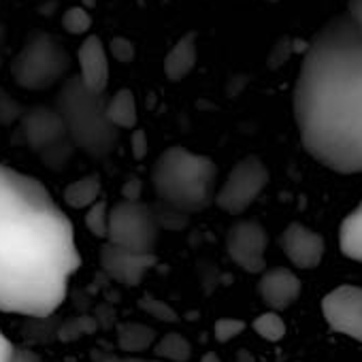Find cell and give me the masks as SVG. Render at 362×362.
I'll use <instances>...</instances> for the list:
<instances>
[{"label": "cell", "mask_w": 362, "mask_h": 362, "mask_svg": "<svg viewBox=\"0 0 362 362\" xmlns=\"http://www.w3.org/2000/svg\"><path fill=\"white\" fill-rule=\"evenodd\" d=\"M79 267L75 228L45 186L0 164V311L49 317Z\"/></svg>", "instance_id": "obj_1"}, {"label": "cell", "mask_w": 362, "mask_h": 362, "mask_svg": "<svg viewBox=\"0 0 362 362\" xmlns=\"http://www.w3.org/2000/svg\"><path fill=\"white\" fill-rule=\"evenodd\" d=\"M292 107L313 160L341 175L362 173V30L345 13L307 43Z\"/></svg>", "instance_id": "obj_2"}, {"label": "cell", "mask_w": 362, "mask_h": 362, "mask_svg": "<svg viewBox=\"0 0 362 362\" xmlns=\"http://www.w3.org/2000/svg\"><path fill=\"white\" fill-rule=\"evenodd\" d=\"M216 181V162L181 145L164 149L151 166V184L158 201L188 216L214 205Z\"/></svg>", "instance_id": "obj_3"}, {"label": "cell", "mask_w": 362, "mask_h": 362, "mask_svg": "<svg viewBox=\"0 0 362 362\" xmlns=\"http://www.w3.org/2000/svg\"><path fill=\"white\" fill-rule=\"evenodd\" d=\"M54 109L75 147L92 158H105L113 151L119 130L107 119L105 94L90 92L77 75H71L60 88Z\"/></svg>", "instance_id": "obj_4"}, {"label": "cell", "mask_w": 362, "mask_h": 362, "mask_svg": "<svg viewBox=\"0 0 362 362\" xmlns=\"http://www.w3.org/2000/svg\"><path fill=\"white\" fill-rule=\"evenodd\" d=\"M71 58L62 43L47 33H33L11 62V75L26 90H47L66 77Z\"/></svg>", "instance_id": "obj_5"}, {"label": "cell", "mask_w": 362, "mask_h": 362, "mask_svg": "<svg viewBox=\"0 0 362 362\" xmlns=\"http://www.w3.org/2000/svg\"><path fill=\"white\" fill-rule=\"evenodd\" d=\"M160 239L151 205L143 201H117L109 207L107 243L134 254H153Z\"/></svg>", "instance_id": "obj_6"}, {"label": "cell", "mask_w": 362, "mask_h": 362, "mask_svg": "<svg viewBox=\"0 0 362 362\" xmlns=\"http://www.w3.org/2000/svg\"><path fill=\"white\" fill-rule=\"evenodd\" d=\"M267 184L269 168L264 166V162L256 156H247L230 168L222 188H218L216 192L214 203L224 214L241 216L262 194Z\"/></svg>", "instance_id": "obj_7"}, {"label": "cell", "mask_w": 362, "mask_h": 362, "mask_svg": "<svg viewBox=\"0 0 362 362\" xmlns=\"http://www.w3.org/2000/svg\"><path fill=\"white\" fill-rule=\"evenodd\" d=\"M267 245L269 235L264 226L256 220H241L233 224L226 233V252L237 267L247 273L267 271Z\"/></svg>", "instance_id": "obj_8"}, {"label": "cell", "mask_w": 362, "mask_h": 362, "mask_svg": "<svg viewBox=\"0 0 362 362\" xmlns=\"http://www.w3.org/2000/svg\"><path fill=\"white\" fill-rule=\"evenodd\" d=\"M322 313L334 332L362 341V288L339 286L322 298Z\"/></svg>", "instance_id": "obj_9"}, {"label": "cell", "mask_w": 362, "mask_h": 362, "mask_svg": "<svg viewBox=\"0 0 362 362\" xmlns=\"http://www.w3.org/2000/svg\"><path fill=\"white\" fill-rule=\"evenodd\" d=\"M156 264V254H134L111 243L100 245V267L122 286H139L147 271Z\"/></svg>", "instance_id": "obj_10"}, {"label": "cell", "mask_w": 362, "mask_h": 362, "mask_svg": "<svg viewBox=\"0 0 362 362\" xmlns=\"http://www.w3.org/2000/svg\"><path fill=\"white\" fill-rule=\"evenodd\" d=\"M22 132H24L26 143L39 153L69 139L58 111L45 105L33 107L22 113Z\"/></svg>", "instance_id": "obj_11"}, {"label": "cell", "mask_w": 362, "mask_h": 362, "mask_svg": "<svg viewBox=\"0 0 362 362\" xmlns=\"http://www.w3.org/2000/svg\"><path fill=\"white\" fill-rule=\"evenodd\" d=\"M279 245L286 254V258L296 267V269H315L320 267L324 258V237L305 224L292 222L279 237Z\"/></svg>", "instance_id": "obj_12"}, {"label": "cell", "mask_w": 362, "mask_h": 362, "mask_svg": "<svg viewBox=\"0 0 362 362\" xmlns=\"http://www.w3.org/2000/svg\"><path fill=\"white\" fill-rule=\"evenodd\" d=\"M303 284L298 279V275L286 267H275L269 271H262L260 279H258V294L262 298V303L267 307H271L273 311H281L288 309L290 305H294L300 296Z\"/></svg>", "instance_id": "obj_13"}, {"label": "cell", "mask_w": 362, "mask_h": 362, "mask_svg": "<svg viewBox=\"0 0 362 362\" xmlns=\"http://www.w3.org/2000/svg\"><path fill=\"white\" fill-rule=\"evenodd\" d=\"M77 64H79V81L94 94H105L109 86V56L105 49V43L90 35L77 52Z\"/></svg>", "instance_id": "obj_14"}, {"label": "cell", "mask_w": 362, "mask_h": 362, "mask_svg": "<svg viewBox=\"0 0 362 362\" xmlns=\"http://www.w3.org/2000/svg\"><path fill=\"white\" fill-rule=\"evenodd\" d=\"M197 33H186L164 58V75L170 81H181L197 66Z\"/></svg>", "instance_id": "obj_15"}, {"label": "cell", "mask_w": 362, "mask_h": 362, "mask_svg": "<svg viewBox=\"0 0 362 362\" xmlns=\"http://www.w3.org/2000/svg\"><path fill=\"white\" fill-rule=\"evenodd\" d=\"M339 247H341V252L349 260L362 262V201L341 222V228H339Z\"/></svg>", "instance_id": "obj_16"}, {"label": "cell", "mask_w": 362, "mask_h": 362, "mask_svg": "<svg viewBox=\"0 0 362 362\" xmlns=\"http://www.w3.org/2000/svg\"><path fill=\"white\" fill-rule=\"evenodd\" d=\"M107 119L117 128V130H130L136 126L139 113H136V100L130 90H117L109 100H107Z\"/></svg>", "instance_id": "obj_17"}, {"label": "cell", "mask_w": 362, "mask_h": 362, "mask_svg": "<svg viewBox=\"0 0 362 362\" xmlns=\"http://www.w3.org/2000/svg\"><path fill=\"white\" fill-rule=\"evenodd\" d=\"M156 343V330L147 324L124 322L117 326V345L128 354L145 351Z\"/></svg>", "instance_id": "obj_18"}, {"label": "cell", "mask_w": 362, "mask_h": 362, "mask_svg": "<svg viewBox=\"0 0 362 362\" xmlns=\"http://www.w3.org/2000/svg\"><path fill=\"white\" fill-rule=\"evenodd\" d=\"M100 199V177L98 175H88L64 190V203L73 209H88Z\"/></svg>", "instance_id": "obj_19"}, {"label": "cell", "mask_w": 362, "mask_h": 362, "mask_svg": "<svg viewBox=\"0 0 362 362\" xmlns=\"http://www.w3.org/2000/svg\"><path fill=\"white\" fill-rule=\"evenodd\" d=\"M153 354L158 358L173 360V362H188L192 356V345L184 334L168 332L153 343Z\"/></svg>", "instance_id": "obj_20"}, {"label": "cell", "mask_w": 362, "mask_h": 362, "mask_svg": "<svg viewBox=\"0 0 362 362\" xmlns=\"http://www.w3.org/2000/svg\"><path fill=\"white\" fill-rule=\"evenodd\" d=\"M252 328L256 330V334H260L267 341H279L286 334V322L281 320V315L277 311H267V313L258 315L252 322Z\"/></svg>", "instance_id": "obj_21"}, {"label": "cell", "mask_w": 362, "mask_h": 362, "mask_svg": "<svg viewBox=\"0 0 362 362\" xmlns=\"http://www.w3.org/2000/svg\"><path fill=\"white\" fill-rule=\"evenodd\" d=\"M153 216H156V222L160 228H166V230H184L190 222V216L179 211L170 205H164V203H156L153 207Z\"/></svg>", "instance_id": "obj_22"}, {"label": "cell", "mask_w": 362, "mask_h": 362, "mask_svg": "<svg viewBox=\"0 0 362 362\" xmlns=\"http://www.w3.org/2000/svg\"><path fill=\"white\" fill-rule=\"evenodd\" d=\"M86 226L88 230L98 237V239H107V226H109V205L105 199H98L92 207H88L86 214Z\"/></svg>", "instance_id": "obj_23"}, {"label": "cell", "mask_w": 362, "mask_h": 362, "mask_svg": "<svg viewBox=\"0 0 362 362\" xmlns=\"http://www.w3.org/2000/svg\"><path fill=\"white\" fill-rule=\"evenodd\" d=\"M62 28L71 35H88L92 28V16L83 7H71L62 16Z\"/></svg>", "instance_id": "obj_24"}, {"label": "cell", "mask_w": 362, "mask_h": 362, "mask_svg": "<svg viewBox=\"0 0 362 362\" xmlns=\"http://www.w3.org/2000/svg\"><path fill=\"white\" fill-rule=\"evenodd\" d=\"M245 330V322L243 320H235V317H222L216 322L214 326V334L220 343H228L235 337H239Z\"/></svg>", "instance_id": "obj_25"}, {"label": "cell", "mask_w": 362, "mask_h": 362, "mask_svg": "<svg viewBox=\"0 0 362 362\" xmlns=\"http://www.w3.org/2000/svg\"><path fill=\"white\" fill-rule=\"evenodd\" d=\"M141 309H145L149 315H153L156 320H162V322H177V313L162 300H156L151 296H145L141 298Z\"/></svg>", "instance_id": "obj_26"}, {"label": "cell", "mask_w": 362, "mask_h": 362, "mask_svg": "<svg viewBox=\"0 0 362 362\" xmlns=\"http://www.w3.org/2000/svg\"><path fill=\"white\" fill-rule=\"evenodd\" d=\"M109 52H111V56H113L117 62H124V64L132 62L134 56H136V49H134L132 41H128V39H124V37H113V39L109 41Z\"/></svg>", "instance_id": "obj_27"}, {"label": "cell", "mask_w": 362, "mask_h": 362, "mask_svg": "<svg viewBox=\"0 0 362 362\" xmlns=\"http://www.w3.org/2000/svg\"><path fill=\"white\" fill-rule=\"evenodd\" d=\"M24 109L16 103L7 92H0V124H11L13 119L22 117Z\"/></svg>", "instance_id": "obj_28"}, {"label": "cell", "mask_w": 362, "mask_h": 362, "mask_svg": "<svg viewBox=\"0 0 362 362\" xmlns=\"http://www.w3.org/2000/svg\"><path fill=\"white\" fill-rule=\"evenodd\" d=\"M290 54H292V41H290V39L277 41V45L273 47V52H271V56H269V66H271V69L281 66V64L290 58Z\"/></svg>", "instance_id": "obj_29"}, {"label": "cell", "mask_w": 362, "mask_h": 362, "mask_svg": "<svg viewBox=\"0 0 362 362\" xmlns=\"http://www.w3.org/2000/svg\"><path fill=\"white\" fill-rule=\"evenodd\" d=\"M345 16L362 30V0H347V13Z\"/></svg>", "instance_id": "obj_30"}, {"label": "cell", "mask_w": 362, "mask_h": 362, "mask_svg": "<svg viewBox=\"0 0 362 362\" xmlns=\"http://www.w3.org/2000/svg\"><path fill=\"white\" fill-rule=\"evenodd\" d=\"M132 153H134V158H145V153H147V139H145L143 130H134V134H132Z\"/></svg>", "instance_id": "obj_31"}, {"label": "cell", "mask_w": 362, "mask_h": 362, "mask_svg": "<svg viewBox=\"0 0 362 362\" xmlns=\"http://www.w3.org/2000/svg\"><path fill=\"white\" fill-rule=\"evenodd\" d=\"M11 362H43V358L33 349H13Z\"/></svg>", "instance_id": "obj_32"}, {"label": "cell", "mask_w": 362, "mask_h": 362, "mask_svg": "<svg viewBox=\"0 0 362 362\" xmlns=\"http://www.w3.org/2000/svg\"><path fill=\"white\" fill-rule=\"evenodd\" d=\"M141 181L139 179H132L128 181V184L124 186V201H139L141 197Z\"/></svg>", "instance_id": "obj_33"}, {"label": "cell", "mask_w": 362, "mask_h": 362, "mask_svg": "<svg viewBox=\"0 0 362 362\" xmlns=\"http://www.w3.org/2000/svg\"><path fill=\"white\" fill-rule=\"evenodd\" d=\"M13 343L3 334L0 330V362H11V356H13Z\"/></svg>", "instance_id": "obj_34"}, {"label": "cell", "mask_w": 362, "mask_h": 362, "mask_svg": "<svg viewBox=\"0 0 362 362\" xmlns=\"http://www.w3.org/2000/svg\"><path fill=\"white\" fill-rule=\"evenodd\" d=\"M201 362H222V360H220V356H218L216 351H209V354H205V356L201 358Z\"/></svg>", "instance_id": "obj_35"}, {"label": "cell", "mask_w": 362, "mask_h": 362, "mask_svg": "<svg viewBox=\"0 0 362 362\" xmlns=\"http://www.w3.org/2000/svg\"><path fill=\"white\" fill-rule=\"evenodd\" d=\"M107 362H147V360H139V358H122V360H107Z\"/></svg>", "instance_id": "obj_36"}, {"label": "cell", "mask_w": 362, "mask_h": 362, "mask_svg": "<svg viewBox=\"0 0 362 362\" xmlns=\"http://www.w3.org/2000/svg\"><path fill=\"white\" fill-rule=\"evenodd\" d=\"M86 7H88V9H94V7H96V0H83V9H86Z\"/></svg>", "instance_id": "obj_37"}, {"label": "cell", "mask_w": 362, "mask_h": 362, "mask_svg": "<svg viewBox=\"0 0 362 362\" xmlns=\"http://www.w3.org/2000/svg\"><path fill=\"white\" fill-rule=\"evenodd\" d=\"M5 35H7V33H5V26H3V24H0V45H3V43H5Z\"/></svg>", "instance_id": "obj_38"}]
</instances>
